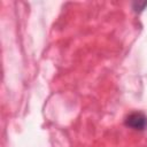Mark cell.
Wrapping results in <instances>:
<instances>
[{"label":"cell","instance_id":"6da1fadb","mask_svg":"<svg viewBox=\"0 0 147 147\" xmlns=\"http://www.w3.org/2000/svg\"><path fill=\"white\" fill-rule=\"evenodd\" d=\"M125 125L133 130L142 131L147 127V116L140 111L131 113L125 118Z\"/></svg>","mask_w":147,"mask_h":147},{"label":"cell","instance_id":"7a4b0ae2","mask_svg":"<svg viewBox=\"0 0 147 147\" xmlns=\"http://www.w3.org/2000/svg\"><path fill=\"white\" fill-rule=\"evenodd\" d=\"M133 9L134 11H142L144 8L147 6V2H133Z\"/></svg>","mask_w":147,"mask_h":147}]
</instances>
